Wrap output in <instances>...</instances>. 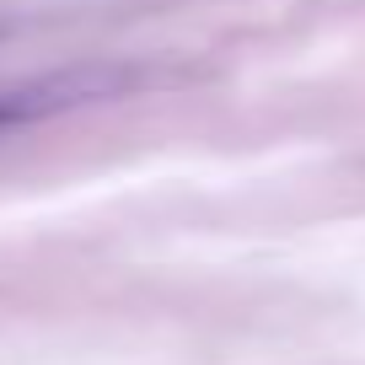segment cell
<instances>
[{"label": "cell", "instance_id": "cell-1", "mask_svg": "<svg viewBox=\"0 0 365 365\" xmlns=\"http://www.w3.org/2000/svg\"><path fill=\"white\" fill-rule=\"evenodd\" d=\"M118 86V76H48V81H27V86H0V135L11 129H27V124H43V118L65 113L76 103H97Z\"/></svg>", "mask_w": 365, "mask_h": 365}]
</instances>
